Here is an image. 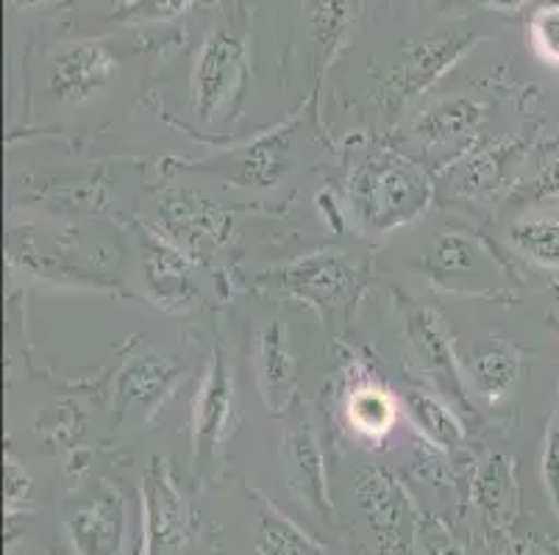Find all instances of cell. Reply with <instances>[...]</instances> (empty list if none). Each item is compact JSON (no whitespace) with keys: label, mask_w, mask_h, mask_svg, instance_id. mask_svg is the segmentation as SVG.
I'll return each instance as SVG.
<instances>
[{"label":"cell","mask_w":559,"mask_h":555,"mask_svg":"<svg viewBox=\"0 0 559 555\" xmlns=\"http://www.w3.org/2000/svg\"><path fill=\"white\" fill-rule=\"evenodd\" d=\"M521 375V355L510 342H490L467 361V381L471 389L487 400H501Z\"/></svg>","instance_id":"9a60e30c"},{"label":"cell","mask_w":559,"mask_h":555,"mask_svg":"<svg viewBox=\"0 0 559 555\" xmlns=\"http://www.w3.org/2000/svg\"><path fill=\"white\" fill-rule=\"evenodd\" d=\"M532 197L540 203L559 201V159L537 176V181L532 183Z\"/></svg>","instance_id":"cb8c5ba5"},{"label":"cell","mask_w":559,"mask_h":555,"mask_svg":"<svg viewBox=\"0 0 559 555\" xmlns=\"http://www.w3.org/2000/svg\"><path fill=\"white\" fill-rule=\"evenodd\" d=\"M289 134H267L231 156V170L246 186H271L287 170Z\"/></svg>","instance_id":"2e32d148"},{"label":"cell","mask_w":559,"mask_h":555,"mask_svg":"<svg viewBox=\"0 0 559 555\" xmlns=\"http://www.w3.org/2000/svg\"><path fill=\"white\" fill-rule=\"evenodd\" d=\"M293 298L304 300L320 314L340 312L345 303H354L359 292V269L345 253L320 251L289 264L278 278Z\"/></svg>","instance_id":"277c9868"},{"label":"cell","mask_w":559,"mask_h":555,"mask_svg":"<svg viewBox=\"0 0 559 555\" xmlns=\"http://www.w3.org/2000/svg\"><path fill=\"white\" fill-rule=\"evenodd\" d=\"M532 45L537 56L559 68V3L543 7L532 20Z\"/></svg>","instance_id":"7402d4cb"},{"label":"cell","mask_w":559,"mask_h":555,"mask_svg":"<svg viewBox=\"0 0 559 555\" xmlns=\"http://www.w3.org/2000/svg\"><path fill=\"white\" fill-rule=\"evenodd\" d=\"M507 161L504 147H490V150L476 153L474 159L462 167L460 178V192H467V195H479V192H487L496 183L498 172H501V165Z\"/></svg>","instance_id":"ffe728a7"},{"label":"cell","mask_w":559,"mask_h":555,"mask_svg":"<svg viewBox=\"0 0 559 555\" xmlns=\"http://www.w3.org/2000/svg\"><path fill=\"white\" fill-rule=\"evenodd\" d=\"M481 114L485 109L467 98L437 100L415 117L412 131L431 150H465L479 134Z\"/></svg>","instance_id":"8fae6325"},{"label":"cell","mask_w":559,"mask_h":555,"mask_svg":"<svg viewBox=\"0 0 559 555\" xmlns=\"http://www.w3.org/2000/svg\"><path fill=\"white\" fill-rule=\"evenodd\" d=\"M431 203V181L399 153H373L348 176V214L365 233H390L418 220Z\"/></svg>","instance_id":"6da1fadb"},{"label":"cell","mask_w":559,"mask_h":555,"mask_svg":"<svg viewBox=\"0 0 559 555\" xmlns=\"http://www.w3.org/2000/svg\"><path fill=\"white\" fill-rule=\"evenodd\" d=\"M117 59L95 43H68L50 56V92L62 104H84L109 84Z\"/></svg>","instance_id":"8992f818"},{"label":"cell","mask_w":559,"mask_h":555,"mask_svg":"<svg viewBox=\"0 0 559 555\" xmlns=\"http://www.w3.org/2000/svg\"><path fill=\"white\" fill-rule=\"evenodd\" d=\"M510 242L528 262L559 269V220H521L510 228Z\"/></svg>","instance_id":"ac0fdd59"},{"label":"cell","mask_w":559,"mask_h":555,"mask_svg":"<svg viewBox=\"0 0 559 555\" xmlns=\"http://www.w3.org/2000/svg\"><path fill=\"white\" fill-rule=\"evenodd\" d=\"M234 414V378L221 350H212L210 364L203 370L201 386L192 400V442L198 458H210L228 434Z\"/></svg>","instance_id":"ba28073f"},{"label":"cell","mask_w":559,"mask_h":555,"mask_svg":"<svg viewBox=\"0 0 559 555\" xmlns=\"http://www.w3.org/2000/svg\"><path fill=\"white\" fill-rule=\"evenodd\" d=\"M314 39L332 56L357 17V0H314Z\"/></svg>","instance_id":"d6986e66"},{"label":"cell","mask_w":559,"mask_h":555,"mask_svg":"<svg viewBox=\"0 0 559 555\" xmlns=\"http://www.w3.org/2000/svg\"><path fill=\"white\" fill-rule=\"evenodd\" d=\"M404 406L412 425L418 427L420 434L429 442H435V445L454 447L465 436V427H462L460 417L443 400H437L435 395H429V391H406Z\"/></svg>","instance_id":"e0dca14e"},{"label":"cell","mask_w":559,"mask_h":555,"mask_svg":"<svg viewBox=\"0 0 559 555\" xmlns=\"http://www.w3.org/2000/svg\"><path fill=\"white\" fill-rule=\"evenodd\" d=\"M345 417H348L354 434H359L362 439H384L399 420V403L388 386L368 378L350 386L348 400H345Z\"/></svg>","instance_id":"5bb4252c"},{"label":"cell","mask_w":559,"mask_h":555,"mask_svg":"<svg viewBox=\"0 0 559 555\" xmlns=\"http://www.w3.org/2000/svg\"><path fill=\"white\" fill-rule=\"evenodd\" d=\"M481 7L487 9H501V12H518L528 3V0H479Z\"/></svg>","instance_id":"d4e9b609"},{"label":"cell","mask_w":559,"mask_h":555,"mask_svg":"<svg viewBox=\"0 0 559 555\" xmlns=\"http://www.w3.org/2000/svg\"><path fill=\"white\" fill-rule=\"evenodd\" d=\"M246 89V43L231 31H212L192 68L190 106L201 122L231 114Z\"/></svg>","instance_id":"7a4b0ae2"},{"label":"cell","mask_w":559,"mask_h":555,"mask_svg":"<svg viewBox=\"0 0 559 555\" xmlns=\"http://www.w3.org/2000/svg\"><path fill=\"white\" fill-rule=\"evenodd\" d=\"M406 334H409L412 348H415V353H418L420 364L431 375V381L443 386L445 391H456L460 395V370H456L451 345L435 314L429 309H409V314H406Z\"/></svg>","instance_id":"7c38bea8"},{"label":"cell","mask_w":559,"mask_h":555,"mask_svg":"<svg viewBox=\"0 0 559 555\" xmlns=\"http://www.w3.org/2000/svg\"><path fill=\"white\" fill-rule=\"evenodd\" d=\"M142 267H145V278L165 309H187L195 300V283H192L190 258L181 248L170 242L167 237H154L148 233L142 242Z\"/></svg>","instance_id":"30bf717a"},{"label":"cell","mask_w":559,"mask_h":555,"mask_svg":"<svg viewBox=\"0 0 559 555\" xmlns=\"http://www.w3.org/2000/svg\"><path fill=\"white\" fill-rule=\"evenodd\" d=\"M181 381V366L159 353H140L120 366L115 381L117 425H145Z\"/></svg>","instance_id":"3957f363"},{"label":"cell","mask_w":559,"mask_h":555,"mask_svg":"<svg viewBox=\"0 0 559 555\" xmlns=\"http://www.w3.org/2000/svg\"><path fill=\"white\" fill-rule=\"evenodd\" d=\"M546 478L551 483L554 495L559 497V400H557V409H554L551 422H548V431H546Z\"/></svg>","instance_id":"603a6c76"},{"label":"cell","mask_w":559,"mask_h":555,"mask_svg":"<svg viewBox=\"0 0 559 555\" xmlns=\"http://www.w3.org/2000/svg\"><path fill=\"white\" fill-rule=\"evenodd\" d=\"M476 43L479 39L471 31H449V34H437V37L409 45L388 75V95L393 98V106H404L424 95Z\"/></svg>","instance_id":"5b68a950"},{"label":"cell","mask_w":559,"mask_h":555,"mask_svg":"<svg viewBox=\"0 0 559 555\" xmlns=\"http://www.w3.org/2000/svg\"><path fill=\"white\" fill-rule=\"evenodd\" d=\"M167 239L190 256H206L228 237L231 220L217 203L198 195H173L162 206Z\"/></svg>","instance_id":"52a82bcc"},{"label":"cell","mask_w":559,"mask_h":555,"mask_svg":"<svg viewBox=\"0 0 559 555\" xmlns=\"http://www.w3.org/2000/svg\"><path fill=\"white\" fill-rule=\"evenodd\" d=\"M557 298H559V283H557Z\"/></svg>","instance_id":"4316f807"},{"label":"cell","mask_w":559,"mask_h":555,"mask_svg":"<svg viewBox=\"0 0 559 555\" xmlns=\"http://www.w3.org/2000/svg\"><path fill=\"white\" fill-rule=\"evenodd\" d=\"M195 0H126L120 20L126 23H167L192 9Z\"/></svg>","instance_id":"44dd1931"},{"label":"cell","mask_w":559,"mask_h":555,"mask_svg":"<svg viewBox=\"0 0 559 555\" xmlns=\"http://www.w3.org/2000/svg\"><path fill=\"white\" fill-rule=\"evenodd\" d=\"M492 258L490 253L481 248L476 239L465 237L460 231H449L440 233L431 244V256H429V269L440 283H449L451 289L460 292L462 281H471L467 275L476 273L481 281H492L496 275L490 273Z\"/></svg>","instance_id":"4fadbf2b"},{"label":"cell","mask_w":559,"mask_h":555,"mask_svg":"<svg viewBox=\"0 0 559 555\" xmlns=\"http://www.w3.org/2000/svg\"><path fill=\"white\" fill-rule=\"evenodd\" d=\"M257 384L264 406L276 414L296 403L298 364L289 350L287 328L282 323H267L257 339Z\"/></svg>","instance_id":"9c48e42d"},{"label":"cell","mask_w":559,"mask_h":555,"mask_svg":"<svg viewBox=\"0 0 559 555\" xmlns=\"http://www.w3.org/2000/svg\"><path fill=\"white\" fill-rule=\"evenodd\" d=\"M20 7H37V3H45V0H14Z\"/></svg>","instance_id":"484cf974"}]
</instances>
